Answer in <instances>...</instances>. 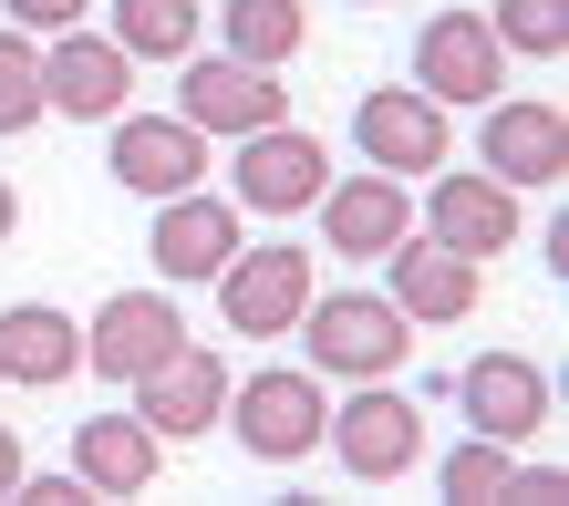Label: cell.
I'll return each instance as SVG.
<instances>
[{
  "label": "cell",
  "instance_id": "1",
  "mask_svg": "<svg viewBox=\"0 0 569 506\" xmlns=\"http://www.w3.org/2000/svg\"><path fill=\"white\" fill-rule=\"evenodd\" d=\"M321 383H393L415 362V321L383 290H311V311L290 321Z\"/></svg>",
  "mask_w": 569,
  "mask_h": 506
},
{
  "label": "cell",
  "instance_id": "2",
  "mask_svg": "<svg viewBox=\"0 0 569 506\" xmlns=\"http://www.w3.org/2000/svg\"><path fill=\"white\" fill-rule=\"evenodd\" d=\"M228 434H239V455L249 465H311L321 455V424H331V393H321V373L311 362H259L249 383H228V414H218Z\"/></svg>",
  "mask_w": 569,
  "mask_h": 506
},
{
  "label": "cell",
  "instance_id": "3",
  "mask_svg": "<svg viewBox=\"0 0 569 506\" xmlns=\"http://www.w3.org/2000/svg\"><path fill=\"white\" fill-rule=\"evenodd\" d=\"M321 186H331V145H321V134H300L290 114L228 145V208H239V217H270V227L280 217H311Z\"/></svg>",
  "mask_w": 569,
  "mask_h": 506
},
{
  "label": "cell",
  "instance_id": "4",
  "mask_svg": "<svg viewBox=\"0 0 569 506\" xmlns=\"http://www.w3.org/2000/svg\"><path fill=\"white\" fill-rule=\"evenodd\" d=\"M321 445L342 455L352 486H393V476H415V455H425V403L393 393V383H352V403H331Z\"/></svg>",
  "mask_w": 569,
  "mask_h": 506
},
{
  "label": "cell",
  "instance_id": "5",
  "mask_svg": "<svg viewBox=\"0 0 569 506\" xmlns=\"http://www.w3.org/2000/svg\"><path fill=\"white\" fill-rule=\"evenodd\" d=\"M177 73H187V83H177V114L208 134V145H218V134L239 145V134H259V124H280V114H290V83L270 73V62H239V52H187Z\"/></svg>",
  "mask_w": 569,
  "mask_h": 506
},
{
  "label": "cell",
  "instance_id": "6",
  "mask_svg": "<svg viewBox=\"0 0 569 506\" xmlns=\"http://www.w3.org/2000/svg\"><path fill=\"white\" fill-rule=\"evenodd\" d=\"M218 321L228 331H249V342H280V331L311 311V249H290V239H239V259L218 269Z\"/></svg>",
  "mask_w": 569,
  "mask_h": 506
},
{
  "label": "cell",
  "instance_id": "7",
  "mask_svg": "<svg viewBox=\"0 0 569 506\" xmlns=\"http://www.w3.org/2000/svg\"><path fill=\"white\" fill-rule=\"evenodd\" d=\"M352 145H362V165H383V176H435V165H456V124H446V104L435 93H415V83H373L352 104Z\"/></svg>",
  "mask_w": 569,
  "mask_h": 506
},
{
  "label": "cell",
  "instance_id": "8",
  "mask_svg": "<svg viewBox=\"0 0 569 506\" xmlns=\"http://www.w3.org/2000/svg\"><path fill=\"white\" fill-rule=\"evenodd\" d=\"M446 393H456L466 434H497V445H539V434L559 424V383L539 373V362H518V352H477Z\"/></svg>",
  "mask_w": 569,
  "mask_h": 506
},
{
  "label": "cell",
  "instance_id": "9",
  "mask_svg": "<svg viewBox=\"0 0 569 506\" xmlns=\"http://www.w3.org/2000/svg\"><path fill=\"white\" fill-rule=\"evenodd\" d=\"M42 104L73 114V124H114L124 104H136V52L114 42V31H52L42 42Z\"/></svg>",
  "mask_w": 569,
  "mask_h": 506
},
{
  "label": "cell",
  "instance_id": "10",
  "mask_svg": "<svg viewBox=\"0 0 569 506\" xmlns=\"http://www.w3.org/2000/svg\"><path fill=\"white\" fill-rule=\"evenodd\" d=\"M104 165H114V186L124 196H146V208H156V196H187V186H208V134H197L187 114H136V104H124L114 114V145H104Z\"/></svg>",
  "mask_w": 569,
  "mask_h": 506
},
{
  "label": "cell",
  "instance_id": "11",
  "mask_svg": "<svg viewBox=\"0 0 569 506\" xmlns=\"http://www.w3.org/2000/svg\"><path fill=\"white\" fill-rule=\"evenodd\" d=\"M239 208L208 186H187V196H156V227H146V259H156V280L166 290H208L228 259H239Z\"/></svg>",
  "mask_w": 569,
  "mask_h": 506
},
{
  "label": "cell",
  "instance_id": "12",
  "mask_svg": "<svg viewBox=\"0 0 569 506\" xmlns=\"http://www.w3.org/2000/svg\"><path fill=\"white\" fill-rule=\"evenodd\" d=\"M415 93H435V104H497L508 93V52H497L487 11H435L415 31Z\"/></svg>",
  "mask_w": 569,
  "mask_h": 506
},
{
  "label": "cell",
  "instance_id": "13",
  "mask_svg": "<svg viewBox=\"0 0 569 506\" xmlns=\"http://www.w3.org/2000/svg\"><path fill=\"white\" fill-rule=\"evenodd\" d=\"M177 342H187V311H177V290H166V280L156 290H114L104 311L83 321V362L104 383H146Z\"/></svg>",
  "mask_w": 569,
  "mask_h": 506
},
{
  "label": "cell",
  "instance_id": "14",
  "mask_svg": "<svg viewBox=\"0 0 569 506\" xmlns=\"http://www.w3.org/2000/svg\"><path fill=\"white\" fill-rule=\"evenodd\" d=\"M487 124H477V165L497 186H518V196H539V186H559L569 176V114L559 104H477Z\"/></svg>",
  "mask_w": 569,
  "mask_h": 506
},
{
  "label": "cell",
  "instance_id": "15",
  "mask_svg": "<svg viewBox=\"0 0 569 506\" xmlns=\"http://www.w3.org/2000/svg\"><path fill=\"white\" fill-rule=\"evenodd\" d=\"M383 269H393V311H405L415 331H456L466 311H477V290H487V259H456V249H435L425 227H405V239L383 249Z\"/></svg>",
  "mask_w": 569,
  "mask_h": 506
},
{
  "label": "cell",
  "instance_id": "16",
  "mask_svg": "<svg viewBox=\"0 0 569 506\" xmlns=\"http://www.w3.org/2000/svg\"><path fill=\"white\" fill-rule=\"evenodd\" d=\"M124 393H136V414L156 424V445H197V434L228 414V362L208 342H177L146 383H124Z\"/></svg>",
  "mask_w": 569,
  "mask_h": 506
},
{
  "label": "cell",
  "instance_id": "17",
  "mask_svg": "<svg viewBox=\"0 0 569 506\" xmlns=\"http://www.w3.org/2000/svg\"><path fill=\"white\" fill-rule=\"evenodd\" d=\"M425 239L456 249V259H508V249H518V186H497L487 165L435 176V196H425Z\"/></svg>",
  "mask_w": 569,
  "mask_h": 506
},
{
  "label": "cell",
  "instance_id": "18",
  "mask_svg": "<svg viewBox=\"0 0 569 506\" xmlns=\"http://www.w3.org/2000/svg\"><path fill=\"white\" fill-rule=\"evenodd\" d=\"M311 217H321V249H342V259H383V249L415 227V186H405V176H383V165H362V176H331V186L311 196Z\"/></svg>",
  "mask_w": 569,
  "mask_h": 506
},
{
  "label": "cell",
  "instance_id": "19",
  "mask_svg": "<svg viewBox=\"0 0 569 506\" xmlns=\"http://www.w3.org/2000/svg\"><path fill=\"white\" fill-rule=\"evenodd\" d=\"M73 373H83V321L52 311V300H11V311H0V383L52 393Z\"/></svg>",
  "mask_w": 569,
  "mask_h": 506
},
{
  "label": "cell",
  "instance_id": "20",
  "mask_svg": "<svg viewBox=\"0 0 569 506\" xmlns=\"http://www.w3.org/2000/svg\"><path fill=\"white\" fill-rule=\"evenodd\" d=\"M156 465H166V445H156L146 414H83V424H73V476H83L93 496H146Z\"/></svg>",
  "mask_w": 569,
  "mask_h": 506
},
{
  "label": "cell",
  "instance_id": "21",
  "mask_svg": "<svg viewBox=\"0 0 569 506\" xmlns=\"http://www.w3.org/2000/svg\"><path fill=\"white\" fill-rule=\"evenodd\" d=\"M104 31L136 62H187L197 31H208V11H197V0H104Z\"/></svg>",
  "mask_w": 569,
  "mask_h": 506
},
{
  "label": "cell",
  "instance_id": "22",
  "mask_svg": "<svg viewBox=\"0 0 569 506\" xmlns=\"http://www.w3.org/2000/svg\"><path fill=\"white\" fill-rule=\"evenodd\" d=\"M218 31H228V52H239V62H270V73H280V62L311 42V11H300V0H228Z\"/></svg>",
  "mask_w": 569,
  "mask_h": 506
},
{
  "label": "cell",
  "instance_id": "23",
  "mask_svg": "<svg viewBox=\"0 0 569 506\" xmlns=\"http://www.w3.org/2000/svg\"><path fill=\"white\" fill-rule=\"evenodd\" d=\"M52 104H42V42L0 21V134H31Z\"/></svg>",
  "mask_w": 569,
  "mask_h": 506
},
{
  "label": "cell",
  "instance_id": "24",
  "mask_svg": "<svg viewBox=\"0 0 569 506\" xmlns=\"http://www.w3.org/2000/svg\"><path fill=\"white\" fill-rule=\"evenodd\" d=\"M497 52H528V62H559L569 52V0H497L487 11Z\"/></svg>",
  "mask_w": 569,
  "mask_h": 506
},
{
  "label": "cell",
  "instance_id": "25",
  "mask_svg": "<svg viewBox=\"0 0 569 506\" xmlns=\"http://www.w3.org/2000/svg\"><path fill=\"white\" fill-rule=\"evenodd\" d=\"M508 465H518V445H497V434H466V445L435 465V486H446L456 506H487V496H508Z\"/></svg>",
  "mask_w": 569,
  "mask_h": 506
},
{
  "label": "cell",
  "instance_id": "26",
  "mask_svg": "<svg viewBox=\"0 0 569 506\" xmlns=\"http://www.w3.org/2000/svg\"><path fill=\"white\" fill-rule=\"evenodd\" d=\"M0 11H11V31L52 42V31H73V21H83V0H0Z\"/></svg>",
  "mask_w": 569,
  "mask_h": 506
},
{
  "label": "cell",
  "instance_id": "27",
  "mask_svg": "<svg viewBox=\"0 0 569 506\" xmlns=\"http://www.w3.org/2000/svg\"><path fill=\"white\" fill-rule=\"evenodd\" d=\"M11 506H93V486L73 476V465H62V476H31V465H21V486H11Z\"/></svg>",
  "mask_w": 569,
  "mask_h": 506
},
{
  "label": "cell",
  "instance_id": "28",
  "mask_svg": "<svg viewBox=\"0 0 569 506\" xmlns=\"http://www.w3.org/2000/svg\"><path fill=\"white\" fill-rule=\"evenodd\" d=\"M508 496L518 506H549V496H569V476H559V465H508Z\"/></svg>",
  "mask_w": 569,
  "mask_h": 506
},
{
  "label": "cell",
  "instance_id": "29",
  "mask_svg": "<svg viewBox=\"0 0 569 506\" xmlns=\"http://www.w3.org/2000/svg\"><path fill=\"white\" fill-rule=\"evenodd\" d=\"M11 486H21V434L0 424V506H11Z\"/></svg>",
  "mask_w": 569,
  "mask_h": 506
},
{
  "label": "cell",
  "instance_id": "30",
  "mask_svg": "<svg viewBox=\"0 0 569 506\" xmlns=\"http://www.w3.org/2000/svg\"><path fill=\"white\" fill-rule=\"evenodd\" d=\"M11 239H21V186L0 176V249H11Z\"/></svg>",
  "mask_w": 569,
  "mask_h": 506
}]
</instances>
